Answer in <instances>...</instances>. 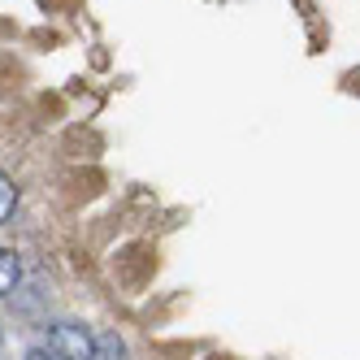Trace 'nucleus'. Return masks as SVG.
<instances>
[{"instance_id":"f257e3e1","label":"nucleus","mask_w":360,"mask_h":360,"mask_svg":"<svg viewBox=\"0 0 360 360\" xmlns=\"http://www.w3.org/2000/svg\"><path fill=\"white\" fill-rule=\"evenodd\" d=\"M48 352H57L61 360H91L96 356V334L87 326L57 321L53 330H48Z\"/></svg>"},{"instance_id":"f03ea898","label":"nucleus","mask_w":360,"mask_h":360,"mask_svg":"<svg viewBox=\"0 0 360 360\" xmlns=\"http://www.w3.org/2000/svg\"><path fill=\"white\" fill-rule=\"evenodd\" d=\"M22 282V261L13 248H0V295H13Z\"/></svg>"},{"instance_id":"7ed1b4c3","label":"nucleus","mask_w":360,"mask_h":360,"mask_svg":"<svg viewBox=\"0 0 360 360\" xmlns=\"http://www.w3.org/2000/svg\"><path fill=\"white\" fill-rule=\"evenodd\" d=\"M91 360H126V339L117 330H100L96 334V356Z\"/></svg>"},{"instance_id":"20e7f679","label":"nucleus","mask_w":360,"mask_h":360,"mask_svg":"<svg viewBox=\"0 0 360 360\" xmlns=\"http://www.w3.org/2000/svg\"><path fill=\"white\" fill-rule=\"evenodd\" d=\"M13 209H18V183L0 169V226L13 221Z\"/></svg>"},{"instance_id":"39448f33","label":"nucleus","mask_w":360,"mask_h":360,"mask_svg":"<svg viewBox=\"0 0 360 360\" xmlns=\"http://www.w3.org/2000/svg\"><path fill=\"white\" fill-rule=\"evenodd\" d=\"M22 360H61V356H57V352H48V347H31Z\"/></svg>"}]
</instances>
